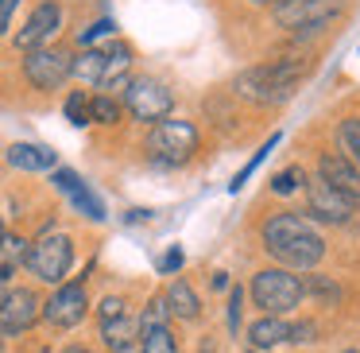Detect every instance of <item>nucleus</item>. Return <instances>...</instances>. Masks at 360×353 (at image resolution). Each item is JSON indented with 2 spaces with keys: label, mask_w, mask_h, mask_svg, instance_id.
I'll return each mask as SVG.
<instances>
[{
  "label": "nucleus",
  "mask_w": 360,
  "mask_h": 353,
  "mask_svg": "<svg viewBox=\"0 0 360 353\" xmlns=\"http://www.w3.org/2000/svg\"><path fill=\"white\" fill-rule=\"evenodd\" d=\"M264 249L271 252L279 264L298 268V272L314 268L326 256V241H321L298 213H279V218L267 221L264 225Z\"/></svg>",
  "instance_id": "nucleus-1"
},
{
  "label": "nucleus",
  "mask_w": 360,
  "mask_h": 353,
  "mask_svg": "<svg viewBox=\"0 0 360 353\" xmlns=\"http://www.w3.org/2000/svg\"><path fill=\"white\" fill-rule=\"evenodd\" d=\"M298 74H302V66H298L295 58L252 66V70L236 74V94L248 97V101H259V105L287 101V97L295 94V86H298Z\"/></svg>",
  "instance_id": "nucleus-2"
},
{
  "label": "nucleus",
  "mask_w": 360,
  "mask_h": 353,
  "mask_svg": "<svg viewBox=\"0 0 360 353\" xmlns=\"http://www.w3.org/2000/svg\"><path fill=\"white\" fill-rule=\"evenodd\" d=\"M27 272L43 283H63L74 264V241L66 233H43L35 244H27Z\"/></svg>",
  "instance_id": "nucleus-3"
},
{
  "label": "nucleus",
  "mask_w": 360,
  "mask_h": 353,
  "mask_svg": "<svg viewBox=\"0 0 360 353\" xmlns=\"http://www.w3.org/2000/svg\"><path fill=\"white\" fill-rule=\"evenodd\" d=\"M252 299H256V306H264V314H287L302 303V283L283 268H264L252 280Z\"/></svg>",
  "instance_id": "nucleus-4"
},
{
  "label": "nucleus",
  "mask_w": 360,
  "mask_h": 353,
  "mask_svg": "<svg viewBox=\"0 0 360 353\" xmlns=\"http://www.w3.org/2000/svg\"><path fill=\"white\" fill-rule=\"evenodd\" d=\"M148 151L159 163H186L198 151V128L190 120H159V125H151Z\"/></svg>",
  "instance_id": "nucleus-5"
},
{
  "label": "nucleus",
  "mask_w": 360,
  "mask_h": 353,
  "mask_svg": "<svg viewBox=\"0 0 360 353\" xmlns=\"http://www.w3.org/2000/svg\"><path fill=\"white\" fill-rule=\"evenodd\" d=\"M124 105H128V113H132L136 120L159 125V120H167L174 97H171V89H167L159 78H132L128 89H124Z\"/></svg>",
  "instance_id": "nucleus-6"
},
{
  "label": "nucleus",
  "mask_w": 360,
  "mask_h": 353,
  "mask_svg": "<svg viewBox=\"0 0 360 353\" xmlns=\"http://www.w3.org/2000/svg\"><path fill=\"white\" fill-rule=\"evenodd\" d=\"M70 66H74V55H66V51L35 47V51H27V55H24V78L32 82L35 89L51 94V89H58L66 78H70Z\"/></svg>",
  "instance_id": "nucleus-7"
},
{
  "label": "nucleus",
  "mask_w": 360,
  "mask_h": 353,
  "mask_svg": "<svg viewBox=\"0 0 360 353\" xmlns=\"http://www.w3.org/2000/svg\"><path fill=\"white\" fill-rule=\"evenodd\" d=\"M43 303L32 287H8L0 295V334H24L39 322Z\"/></svg>",
  "instance_id": "nucleus-8"
},
{
  "label": "nucleus",
  "mask_w": 360,
  "mask_h": 353,
  "mask_svg": "<svg viewBox=\"0 0 360 353\" xmlns=\"http://www.w3.org/2000/svg\"><path fill=\"white\" fill-rule=\"evenodd\" d=\"M337 12H341V0H283L275 8V20L295 32H318Z\"/></svg>",
  "instance_id": "nucleus-9"
},
{
  "label": "nucleus",
  "mask_w": 360,
  "mask_h": 353,
  "mask_svg": "<svg viewBox=\"0 0 360 353\" xmlns=\"http://www.w3.org/2000/svg\"><path fill=\"white\" fill-rule=\"evenodd\" d=\"M360 198H349L341 194V190H333L329 182L314 179L310 187H306V213H314L318 221H333V225H341V221H349L352 213H356Z\"/></svg>",
  "instance_id": "nucleus-10"
},
{
  "label": "nucleus",
  "mask_w": 360,
  "mask_h": 353,
  "mask_svg": "<svg viewBox=\"0 0 360 353\" xmlns=\"http://www.w3.org/2000/svg\"><path fill=\"white\" fill-rule=\"evenodd\" d=\"M86 311H89V299H86V287H82V283H63V287L43 303V318L58 330L78 326V322L86 318Z\"/></svg>",
  "instance_id": "nucleus-11"
},
{
  "label": "nucleus",
  "mask_w": 360,
  "mask_h": 353,
  "mask_svg": "<svg viewBox=\"0 0 360 353\" xmlns=\"http://www.w3.org/2000/svg\"><path fill=\"white\" fill-rule=\"evenodd\" d=\"M63 27V8H58L55 0H43L39 8L32 12L24 27L16 32V47L20 51H35V47H47V39Z\"/></svg>",
  "instance_id": "nucleus-12"
},
{
  "label": "nucleus",
  "mask_w": 360,
  "mask_h": 353,
  "mask_svg": "<svg viewBox=\"0 0 360 353\" xmlns=\"http://www.w3.org/2000/svg\"><path fill=\"white\" fill-rule=\"evenodd\" d=\"M318 171H321V182H329L333 190H341V194H349V198H360V175H356V167H352L349 159L321 156Z\"/></svg>",
  "instance_id": "nucleus-13"
},
{
  "label": "nucleus",
  "mask_w": 360,
  "mask_h": 353,
  "mask_svg": "<svg viewBox=\"0 0 360 353\" xmlns=\"http://www.w3.org/2000/svg\"><path fill=\"white\" fill-rule=\"evenodd\" d=\"M8 163L20 167V171H55L58 167V151L47 148V144H12L8 148Z\"/></svg>",
  "instance_id": "nucleus-14"
},
{
  "label": "nucleus",
  "mask_w": 360,
  "mask_h": 353,
  "mask_svg": "<svg viewBox=\"0 0 360 353\" xmlns=\"http://www.w3.org/2000/svg\"><path fill=\"white\" fill-rule=\"evenodd\" d=\"M136 334H140V318H132V314H120V318H112V322H101V337H105V345H109L112 353H128L136 345Z\"/></svg>",
  "instance_id": "nucleus-15"
},
{
  "label": "nucleus",
  "mask_w": 360,
  "mask_h": 353,
  "mask_svg": "<svg viewBox=\"0 0 360 353\" xmlns=\"http://www.w3.org/2000/svg\"><path fill=\"white\" fill-rule=\"evenodd\" d=\"M27 260V241L20 233H4L0 237V283L8 287V280L24 268Z\"/></svg>",
  "instance_id": "nucleus-16"
},
{
  "label": "nucleus",
  "mask_w": 360,
  "mask_h": 353,
  "mask_svg": "<svg viewBox=\"0 0 360 353\" xmlns=\"http://www.w3.org/2000/svg\"><path fill=\"white\" fill-rule=\"evenodd\" d=\"M248 337H252L256 349H271V345H279V342H287V337H290V326L279 318V314H264L259 322H252V326H248Z\"/></svg>",
  "instance_id": "nucleus-17"
},
{
  "label": "nucleus",
  "mask_w": 360,
  "mask_h": 353,
  "mask_svg": "<svg viewBox=\"0 0 360 353\" xmlns=\"http://www.w3.org/2000/svg\"><path fill=\"white\" fill-rule=\"evenodd\" d=\"M163 303H167V311H171V314H179V318H198V311H202V303H198L194 287H190L186 280H174Z\"/></svg>",
  "instance_id": "nucleus-18"
},
{
  "label": "nucleus",
  "mask_w": 360,
  "mask_h": 353,
  "mask_svg": "<svg viewBox=\"0 0 360 353\" xmlns=\"http://www.w3.org/2000/svg\"><path fill=\"white\" fill-rule=\"evenodd\" d=\"M70 74H74V78H82V82H94V86H101V78H105V47L82 51V55L74 58Z\"/></svg>",
  "instance_id": "nucleus-19"
},
{
  "label": "nucleus",
  "mask_w": 360,
  "mask_h": 353,
  "mask_svg": "<svg viewBox=\"0 0 360 353\" xmlns=\"http://www.w3.org/2000/svg\"><path fill=\"white\" fill-rule=\"evenodd\" d=\"M66 198H70V202H74V210H78V213H86L89 221H105V202H101V198H97L94 190L86 187V182H82V187H74Z\"/></svg>",
  "instance_id": "nucleus-20"
},
{
  "label": "nucleus",
  "mask_w": 360,
  "mask_h": 353,
  "mask_svg": "<svg viewBox=\"0 0 360 353\" xmlns=\"http://www.w3.org/2000/svg\"><path fill=\"white\" fill-rule=\"evenodd\" d=\"M120 120V101L112 94L89 97V125H117Z\"/></svg>",
  "instance_id": "nucleus-21"
},
{
  "label": "nucleus",
  "mask_w": 360,
  "mask_h": 353,
  "mask_svg": "<svg viewBox=\"0 0 360 353\" xmlns=\"http://www.w3.org/2000/svg\"><path fill=\"white\" fill-rule=\"evenodd\" d=\"M341 148L349 151V163L356 167V175H360V117H349V120H341Z\"/></svg>",
  "instance_id": "nucleus-22"
},
{
  "label": "nucleus",
  "mask_w": 360,
  "mask_h": 353,
  "mask_svg": "<svg viewBox=\"0 0 360 353\" xmlns=\"http://www.w3.org/2000/svg\"><path fill=\"white\" fill-rule=\"evenodd\" d=\"M143 353H179V345H174L167 326H155V330H143Z\"/></svg>",
  "instance_id": "nucleus-23"
},
{
  "label": "nucleus",
  "mask_w": 360,
  "mask_h": 353,
  "mask_svg": "<svg viewBox=\"0 0 360 353\" xmlns=\"http://www.w3.org/2000/svg\"><path fill=\"white\" fill-rule=\"evenodd\" d=\"M66 120H70V125H78V128H86L89 125V97L82 94V89H74L70 97H66Z\"/></svg>",
  "instance_id": "nucleus-24"
},
{
  "label": "nucleus",
  "mask_w": 360,
  "mask_h": 353,
  "mask_svg": "<svg viewBox=\"0 0 360 353\" xmlns=\"http://www.w3.org/2000/svg\"><path fill=\"white\" fill-rule=\"evenodd\" d=\"M275 144H279V132H275V136H267V144H264V148H259V151H256V156H252V163H248V167H244V171H240V175H236V179H233V182H229V190H233V194H236V190H240V187H244V182H248V175H252V171H256V167H259V163H264V159H267V156H271V148H275Z\"/></svg>",
  "instance_id": "nucleus-25"
},
{
  "label": "nucleus",
  "mask_w": 360,
  "mask_h": 353,
  "mask_svg": "<svg viewBox=\"0 0 360 353\" xmlns=\"http://www.w3.org/2000/svg\"><path fill=\"white\" fill-rule=\"evenodd\" d=\"M302 182H306L302 167H287V171H279V175L271 179V190H275V194H295Z\"/></svg>",
  "instance_id": "nucleus-26"
},
{
  "label": "nucleus",
  "mask_w": 360,
  "mask_h": 353,
  "mask_svg": "<svg viewBox=\"0 0 360 353\" xmlns=\"http://www.w3.org/2000/svg\"><path fill=\"white\" fill-rule=\"evenodd\" d=\"M167 314H171V311H167V303H163V299H151V303H148V314L140 318V326H143V330L167 326Z\"/></svg>",
  "instance_id": "nucleus-27"
},
{
  "label": "nucleus",
  "mask_w": 360,
  "mask_h": 353,
  "mask_svg": "<svg viewBox=\"0 0 360 353\" xmlns=\"http://www.w3.org/2000/svg\"><path fill=\"white\" fill-rule=\"evenodd\" d=\"M117 32V24H112V20H97V24H89V27H82L78 32V43H94V39H101V35H112Z\"/></svg>",
  "instance_id": "nucleus-28"
},
{
  "label": "nucleus",
  "mask_w": 360,
  "mask_h": 353,
  "mask_svg": "<svg viewBox=\"0 0 360 353\" xmlns=\"http://www.w3.org/2000/svg\"><path fill=\"white\" fill-rule=\"evenodd\" d=\"M97 314H101V322H112V318H120V314H128V303L120 295H109V299H101Z\"/></svg>",
  "instance_id": "nucleus-29"
},
{
  "label": "nucleus",
  "mask_w": 360,
  "mask_h": 353,
  "mask_svg": "<svg viewBox=\"0 0 360 353\" xmlns=\"http://www.w3.org/2000/svg\"><path fill=\"white\" fill-rule=\"evenodd\" d=\"M16 8H20V0H0V35L12 27V16H16Z\"/></svg>",
  "instance_id": "nucleus-30"
},
{
  "label": "nucleus",
  "mask_w": 360,
  "mask_h": 353,
  "mask_svg": "<svg viewBox=\"0 0 360 353\" xmlns=\"http://www.w3.org/2000/svg\"><path fill=\"white\" fill-rule=\"evenodd\" d=\"M229 326H233V334L240 326V287H233V295H229Z\"/></svg>",
  "instance_id": "nucleus-31"
},
{
  "label": "nucleus",
  "mask_w": 360,
  "mask_h": 353,
  "mask_svg": "<svg viewBox=\"0 0 360 353\" xmlns=\"http://www.w3.org/2000/svg\"><path fill=\"white\" fill-rule=\"evenodd\" d=\"M310 334H314V322H298V326H290L287 342H310Z\"/></svg>",
  "instance_id": "nucleus-32"
},
{
  "label": "nucleus",
  "mask_w": 360,
  "mask_h": 353,
  "mask_svg": "<svg viewBox=\"0 0 360 353\" xmlns=\"http://www.w3.org/2000/svg\"><path fill=\"white\" fill-rule=\"evenodd\" d=\"M179 268H182V252L171 249V252H167V260H163V272H179Z\"/></svg>",
  "instance_id": "nucleus-33"
},
{
  "label": "nucleus",
  "mask_w": 360,
  "mask_h": 353,
  "mask_svg": "<svg viewBox=\"0 0 360 353\" xmlns=\"http://www.w3.org/2000/svg\"><path fill=\"white\" fill-rule=\"evenodd\" d=\"M63 353H94V349H86V345H66Z\"/></svg>",
  "instance_id": "nucleus-34"
},
{
  "label": "nucleus",
  "mask_w": 360,
  "mask_h": 353,
  "mask_svg": "<svg viewBox=\"0 0 360 353\" xmlns=\"http://www.w3.org/2000/svg\"><path fill=\"white\" fill-rule=\"evenodd\" d=\"M256 4H267V0H256ZM275 4H283V0H275Z\"/></svg>",
  "instance_id": "nucleus-35"
},
{
  "label": "nucleus",
  "mask_w": 360,
  "mask_h": 353,
  "mask_svg": "<svg viewBox=\"0 0 360 353\" xmlns=\"http://www.w3.org/2000/svg\"><path fill=\"white\" fill-rule=\"evenodd\" d=\"M0 237H4V221H0Z\"/></svg>",
  "instance_id": "nucleus-36"
},
{
  "label": "nucleus",
  "mask_w": 360,
  "mask_h": 353,
  "mask_svg": "<svg viewBox=\"0 0 360 353\" xmlns=\"http://www.w3.org/2000/svg\"><path fill=\"white\" fill-rule=\"evenodd\" d=\"M0 295H4V283H0Z\"/></svg>",
  "instance_id": "nucleus-37"
},
{
  "label": "nucleus",
  "mask_w": 360,
  "mask_h": 353,
  "mask_svg": "<svg viewBox=\"0 0 360 353\" xmlns=\"http://www.w3.org/2000/svg\"><path fill=\"white\" fill-rule=\"evenodd\" d=\"M345 353H356V349H345Z\"/></svg>",
  "instance_id": "nucleus-38"
}]
</instances>
